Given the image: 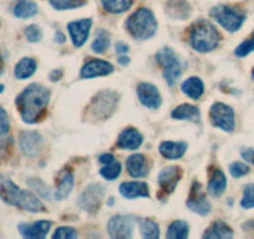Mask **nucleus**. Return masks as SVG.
<instances>
[{"mask_svg":"<svg viewBox=\"0 0 254 239\" xmlns=\"http://www.w3.org/2000/svg\"><path fill=\"white\" fill-rule=\"evenodd\" d=\"M54 40H55V42H59V44H64V42L66 41V36H64V35L62 34L61 31H57L56 34H55Z\"/></svg>","mask_w":254,"mask_h":239,"instance_id":"obj_48","label":"nucleus"},{"mask_svg":"<svg viewBox=\"0 0 254 239\" xmlns=\"http://www.w3.org/2000/svg\"><path fill=\"white\" fill-rule=\"evenodd\" d=\"M118 104V95L113 91H101L89 105V116L94 120H104L113 114Z\"/></svg>","mask_w":254,"mask_h":239,"instance_id":"obj_7","label":"nucleus"},{"mask_svg":"<svg viewBox=\"0 0 254 239\" xmlns=\"http://www.w3.org/2000/svg\"><path fill=\"white\" fill-rule=\"evenodd\" d=\"M143 143V136L140 132L135 128H126L121 132L117 141V146L122 149L134 151L139 148Z\"/></svg>","mask_w":254,"mask_h":239,"instance_id":"obj_18","label":"nucleus"},{"mask_svg":"<svg viewBox=\"0 0 254 239\" xmlns=\"http://www.w3.org/2000/svg\"><path fill=\"white\" fill-rule=\"evenodd\" d=\"M126 27L134 39L148 40L155 35L158 21L150 9L140 7L127 19Z\"/></svg>","mask_w":254,"mask_h":239,"instance_id":"obj_4","label":"nucleus"},{"mask_svg":"<svg viewBox=\"0 0 254 239\" xmlns=\"http://www.w3.org/2000/svg\"><path fill=\"white\" fill-rule=\"evenodd\" d=\"M188 149V143L186 142H173V141H164L159 146V151L165 158L168 159H178L185 154Z\"/></svg>","mask_w":254,"mask_h":239,"instance_id":"obj_22","label":"nucleus"},{"mask_svg":"<svg viewBox=\"0 0 254 239\" xmlns=\"http://www.w3.org/2000/svg\"><path fill=\"white\" fill-rule=\"evenodd\" d=\"M252 51H254V31H253V34L251 35L250 39H247L246 41H243L242 44H241L240 46L236 49L235 54L237 55V56L243 57V56H247V55L251 54Z\"/></svg>","mask_w":254,"mask_h":239,"instance_id":"obj_39","label":"nucleus"},{"mask_svg":"<svg viewBox=\"0 0 254 239\" xmlns=\"http://www.w3.org/2000/svg\"><path fill=\"white\" fill-rule=\"evenodd\" d=\"M248 226L252 227V229H253V232H254V221L253 222H250V223H248Z\"/></svg>","mask_w":254,"mask_h":239,"instance_id":"obj_51","label":"nucleus"},{"mask_svg":"<svg viewBox=\"0 0 254 239\" xmlns=\"http://www.w3.org/2000/svg\"><path fill=\"white\" fill-rule=\"evenodd\" d=\"M166 237L169 239H185L189 237V224L185 221H175L169 226Z\"/></svg>","mask_w":254,"mask_h":239,"instance_id":"obj_30","label":"nucleus"},{"mask_svg":"<svg viewBox=\"0 0 254 239\" xmlns=\"http://www.w3.org/2000/svg\"><path fill=\"white\" fill-rule=\"evenodd\" d=\"M114 70L113 65L108 61L99 59H92L83 65L81 70L82 79H93L97 76H106L112 74Z\"/></svg>","mask_w":254,"mask_h":239,"instance_id":"obj_17","label":"nucleus"},{"mask_svg":"<svg viewBox=\"0 0 254 239\" xmlns=\"http://www.w3.org/2000/svg\"><path fill=\"white\" fill-rule=\"evenodd\" d=\"M51 228V222L36 221L34 223H20L17 231L26 239H44Z\"/></svg>","mask_w":254,"mask_h":239,"instance_id":"obj_16","label":"nucleus"},{"mask_svg":"<svg viewBox=\"0 0 254 239\" xmlns=\"http://www.w3.org/2000/svg\"><path fill=\"white\" fill-rule=\"evenodd\" d=\"M226 187H227V179H226L225 173L220 168L212 169L207 186L208 193L212 197H220L223 194Z\"/></svg>","mask_w":254,"mask_h":239,"instance_id":"obj_23","label":"nucleus"},{"mask_svg":"<svg viewBox=\"0 0 254 239\" xmlns=\"http://www.w3.org/2000/svg\"><path fill=\"white\" fill-rule=\"evenodd\" d=\"M186 206L190 211L195 212L200 216H206L211 212V203L207 201L206 193L198 182H193L189 198L186 201Z\"/></svg>","mask_w":254,"mask_h":239,"instance_id":"obj_11","label":"nucleus"},{"mask_svg":"<svg viewBox=\"0 0 254 239\" xmlns=\"http://www.w3.org/2000/svg\"><path fill=\"white\" fill-rule=\"evenodd\" d=\"M210 15L223 29L230 32L240 30L246 20V14L242 10L230 6V5H218V6L212 7Z\"/></svg>","mask_w":254,"mask_h":239,"instance_id":"obj_5","label":"nucleus"},{"mask_svg":"<svg viewBox=\"0 0 254 239\" xmlns=\"http://www.w3.org/2000/svg\"><path fill=\"white\" fill-rule=\"evenodd\" d=\"M27 184H29L40 197H42V198L45 199H51V191H50L49 187H47L41 179L30 178L27 179Z\"/></svg>","mask_w":254,"mask_h":239,"instance_id":"obj_35","label":"nucleus"},{"mask_svg":"<svg viewBox=\"0 0 254 239\" xmlns=\"http://www.w3.org/2000/svg\"><path fill=\"white\" fill-rule=\"evenodd\" d=\"M10 129V120L9 115L5 111L4 107L0 106V136L9 134Z\"/></svg>","mask_w":254,"mask_h":239,"instance_id":"obj_43","label":"nucleus"},{"mask_svg":"<svg viewBox=\"0 0 254 239\" xmlns=\"http://www.w3.org/2000/svg\"><path fill=\"white\" fill-rule=\"evenodd\" d=\"M138 224L139 229H140V234L143 236V238L156 239L160 236V231H159V226L156 222L151 221V219L139 218Z\"/></svg>","mask_w":254,"mask_h":239,"instance_id":"obj_29","label":"nucleus"},{"mask_svg":"<svg viewBox=\"0 0 254 239\" xmlns=\"http://www.w3.org/2000/svg\"><path fill=\"white\" fill-rule=\"evenodd\" d=\"M230 172L235 178H240L250 173V167L243 162H233L230 164Z\"/></svg>","mask_w":254,"mask_h":239,"instance_id":"obj_40","label":"nucleus"},{"mask_svg":"<svg viewBox=\"0 0 254 239\" xmlns=\"http://www.w3.org/2000/svg\"><path fill=\"white\" fill-rule=\"evenodd\" d=\"M241 206L245 209L254 208V183L247 184V186L245 187V192H243Z\"/></svg>","mask_w":254,"mask_h":239,"instance_id":"obj_36","label":"nucleus"},{"mask_svg":"<svg viewBox=\"0 0 254 239\" xmlns=\"http://www.w3.org/2000/svg\"><path fill=\"white\" fill-rule=\"evenodd\" d=\"M155 57L158 64L163 67L164 79L166 80L168 85L173 86L176 80L183 74V67H181V62L178 55L170 47H164V49L159 50Z\"/></svg>","mask_w":254,"mask_h":239,"instance_id":"obj_6","label":"nucleus"},{"mask_svg":"<svg viewBox=\"0 0 254 239\" xmlns=\"http://www.w3.org/2000/svg\"><path fill=\"white\" fill-rule=\"evenodd\" d=\"M113 161H116V158H114V156L112 153H104L99 157V162H101V163L107 164V163H111V162Z\"/></svg>","mask_w":254,"mask_h":239,"instance_id":"obj_46","label":"nucleus"},{"mask_svg":"<svg viewBox=\"0 0 254 239\" xmlns=\"http://www.w3.org/2000/svg\"><path fill=\"white\" fill-rule=\"evenodd\" d=\"M0 199L9 206L22 211L39 213L45 212V206L36 194L29 189H22L6 177H0Z\"/></svg>","mask_w":254,"mask_h":239,"instance_id":"obj_2","label":"nucleus"},{"mask_svg":"<svg viewBox=\"0 0 254 239\" xmlns=\"http://www.w3.org/2000/svg\"><path fill=\"white\" fill-rule=\"evenodd\" d=\"M136 94L141 104L148 109H158L161 105V96L158 87L149 82H140L136 87Z\"/></svg>","mask_w":254,"mask_h":239,"instance_id":"obj_15","label":"nucleus"},{"mask_svg":"<svg viewBox=\"0 0 254 239\" xmlns=\"http://www.w3.org/2000/svg\"><path fill=\"white\" fill-rule=\"evenodd\" d=\"M122 172V164L119 162L113 161L111 163H107L106 166L101 168V176L104 177L108 181H114L118 178Z\"/></svg>","mask_w":254,"mask_h":239,"instance_id":"obj_33","label":"nucleus"},{"mask_svg":"<svg viewBox=\"0 0 254 239\" xmlns=\"http://www.w3.org/2000/svg\"><path fill=\"white\" fill-rule=\"evenodd\" d=\"M181 90H183L184 94L188 95L192 100H198L205 91V86L198 77H189L188 80L183 82Z\"/></svg>","mask_w":254,"mask_h":239,"instance_id":"obj_26","label":"nucleus"},{"mask_svg":"<svg viewBox=\"0 0 254 239\" xmlns=\"http://www.w3.org/2000/svg\"><path fill=\"white\" fill-rule=\"evenodd\" d=\"M118 62L122 65H128L129 64V57L127 56H121L118 59Z\"/></svg>","mask_w":254,"mask_h":239,"instance_id":"obj_49","label":"nucleus"},{"mask_svg":"<svg viewBox=\"0 0 254 239\" xmlns=\"http://www.w3.org/2000/svg\"><path fill=\"white\" fill-rule=\"evenodd\" d=\"M119 192L124 198L134 199L138 197H149V186L145 182H123L119 187Z\"/></svg>","mask_w":254,"mask_h":239,"instance_id":"obj_19","label":"nucleus"},{"mask_svg":"<svg viewBox=\"0 0 254 239\" xmlns=\"http://www.w3.org/2000/svg\"><path fill=\"white\" fill-rule=\"evenodd\" d=\"M4 90H5V86L2 84H0V94H1V92L4 91Z\"/></svg>","mask_w":254,"mask_h":239,"instance_id":"obj_50","label":"nucleus"},{"mask_svg":"<svg viewBox=\"0 0 254 239\" xmlns=\"http://www.w3.org/2000/svg\"><path fill=\"white\" fill-rule=\"evenodd\" d=\"M12 138L9 134H5V136H0V161L7 158L12 149Z\"/></svg>","mask_w":254,"mask_h":239,"instance_id":"obj_38","label":"nucleus"},{"mask_svg":"<svg viewBox=\"0 0 254 239\" xmlns=\"http://www.w3.org/2000/svg\"><path fill=\"white\" fill-rule=\"evenodd\" d=\"M12 14L17 19H29L35 16L39 11L36 2L32 0H17L12 6Z\"/></svg>","mask_w":254,"mask_h":239,"instance_id":"obj_24","label":"nucleus"},{"mask_svg":"<svg viewBox=\"0 0 254 239\" xmlns=\"http://www.w3.org/2000/svg\"><path fill=\"white\" fill-rule=\"evenodd\" d=\"M128 50H129V46L126 44V42L118 41L116 44V51L118 52V54H126V52H128Z\"/></svg>","mask_w":254,"mask_h":239,"instance_id":"obj_45","label":"nucleus"},{"mask_svg":"<svg viewBox=\"0 0 254 239\" xmlns=\"http://www.w3.org/2000/svg\"><path fill=\"white\" fill-rule=\"evenodd\" d=\"M233 232L230 226L222 221L215 222L211 224L210 228L205 232L203 238H221V239H228L232 238Z\"/></svg>","mask_w":254,"mask_h":239,"instance_id":"obj_27","label":"nucleus"},{"mask_svg":"<svg viewBox=\"0 0 254 239\" xmlns=\"http://www.w3.org/2000/svg\"><path fill=\"white\" fill-rule=\"evenodd\" d=\"M25 36H26L27 41L30 42H37L41 40L42 37V31L37 25L32 24L25 29Z\"/></svg>","mask_w":254,"mask_h":239,"instance_id":"obj_41","label":"nucleus"},{"mask_svg":"<svg viewBox=\"0 0 254 239\" xmlns=\"http://www.w3.org/2000/svg\"><path fill=\"white\" fill-rule=\"evenodd\" d=\"M169 11L174 15L175 17H181L180 12H183L184 17L188 16L189 12H190V7H189V4L184 0H178V1H174L173 4L170 5V10Z\"/></svg>","mask_w":254,"mask_h":239,"instance_id":"obj_37","label":"nucleus"},{"mask_svg":"<svg viewBox=\"0 0 254 239\" xmlns=\"http://www.w3.org/2000/svg\"><path fill=\"white\" fill-rule=\"evenodd\" d=\"M252 79H253V81H254V69H253V71H252Z\"/></svg>","mask_w":254,"mask_h":239,"instance_id":"obj_52","label":"nucleus"},{"mask_svg":"<svg viewBox=\"0 0 254 239\" xmlns=\"http://www.w3.org/2000/svg\"><path fill=\"white\" fill-rule=\"evenodd\" d=\"M73 174L68 169H64L61 173L59 174V181H57L56 193H55V198L57 201H64L67 197L71 194L72 188H73Z\"/></svg>","mask_w":254,"mask_h":239,"instance_id":"obj_21","label":"nucleus"},{"mask_svg":"<svg viewBox=\"0 0 254 239\" xmlns=\"http://www.w3.org/2000/svg\"><path fill=\"white\" fill-rule=\"evenodd\" d=\"M50 102V91L42 85L30 84L16 96L15 104L25 123H36L46 112Z\"/></svg>","mask_w":254,"mask_h":239,"instance_id":"obj_1","label":"nucleus"},{"mask_svg":"<svg viewBox=\"0 0 254 239\" xmlns=\"http://www.w3.org/2000/svg\"><path fill=\"white\" fill-rule=\"evenodd\" d=\"M92 26L91 19H81L76 21H71L67 24L69 36H71L72 42L76 47H81L86 44L87 39L89 36V30Z\"/></svg>","mask_w":254,"mask_h":239,"instance_id":"obj_14","label":"nucleus"},{"mask_svg":"<svg viewBox=\"0 0 254 239\" xmlns=\"http://www.w3.org/2000/svg\"><path fill=\"white\" fill-rule=\"evenodd\" d=\"M211 122L215 127L223 129V131L232 132L236 127L235 111L228 105L222 102H216L212 105L210 111Z\"/></svg>","mask_w":254,"mask_h":239,"instance_id":"obj_8","label":"nucleus"},{"mask_svg":"<svg viewBox=\"0 0 254 239\" xmlns=\"http://www.w3.org/2000/svg\"><path fill=\"white\" fill-rule=\"evenodd\" d=\"M127 169H128L129 174L134 178H141L148 174V161H146L145 156L141 153L131 154L127 159Z\"/></svg>","mask_w":254,"mask_h":239,"instance_id":"obj_20","label":"nucleus"},{"mask_svg":"<svg viewBox=\"0 0 254 239\" xmlns=\"http://www.w3.org/2000/svg\"><path fill=\"white\" fill-rule=\"evenodd\" d=\"M173 119L176 120H189V121H197L200 119V111L196 106H192L190 104H184L176 107L171 112Z\"/></svg>","mask_w":254,"mask_h":239,"instance_id":"obj_28","label":"nucleus"},{"mask_svg":"<svg viewBox=\"0 0 254 239\" xmlns=\"http://www.w3.org/2000/svg\"><path fill=\"white\" fill-rule=\"evenodd\" d=\"M77 232L74 228H71V227H60V228L56 229V232L54 233L52 238L55 239H72L76 238Z\"/></svg>","mask_w":254,"mask_h":239,"instance_id":"obj_42","label":"nucleus"},{"mask_svg":"<svg viewBox=\"0 0 254 239\" xmlns=\"http://www.w3.org/2000/svg\"><path fill=\"white\" fill-rule=\"evenodd\" d=\"M104 196V187L99 183L91 184L79 196L78 204L82 209L89 213H96L101 207V202Z\"/></svg>","mask_w":254,"mask_h":239,"instance_id":"obj_10","label":"nucleus"},{"mask_svg":"<svg viewBox=\"0 0 254 239\" xmlns=\"http://www.w3.org/2000/svg\"><path fill=\"white\" fill-rule=\"evenodd\" d=\"M37 67L36 60L32 59V57H22L16 65H15L14 69V76L17 80H25L31 77L35 74Z\"/></svg>","mask_w":254,"mask_h":239,"instance_id":"obj_25","label":"nucleus"},{"mask_svg":"<svg viewBox=\"0 0 254 239\" xmlns=\"http://www.w3.org/2000/svg\"><path fill=\"white\" fill-rule=\"evenodd\" d=\"M189 40L196 51L208 52L220 45L221 35L215 25L207 20H200L191 26Z\"/></svg>","mask_w":254,"mask_h":239,"instance_id":"obj_3","label":"nucleus"},{"mask_svg":"<svg viewBox=\"0 0 254 239\" xmlns=\"http://www.w3.org/2000/svg\"><path fill=\"white\" fill-rule=\"evenodd\" d=\"M134 0H101L104 10L112 14H122L133 5Z\"/></svg>","mask_w":254,"mask_h":239,"instance_id":"obj_31","label":"nucleus"},{"mask_svg":"<svg viewBox=\"0 0 254 239\" xmlns=\"http://www.w3.org/2000/svg\"><path fill=\"white\" fill-rule=\"evenodd\" d=\"M111 45V35L106 30L101 29L96 32L93 42H92V50L97 54H103Z\"/></svg>","mask_w":254,"mask_h":239,"instance_id":"obj_32","label":"nucleus"},{"mask_svg":"<svg viewBox=\"0 0 254 239\" xmlns=\"http://www.w3.org/2000/svg\"><path fill=\"white\" fill-rule=\"evenodd\" d=\"M107 229L112 238L128 239L131 238L134 229V219L131 216H114L109 219Z\"/></svg>","mask_w":254,"mask_h":239,"instance_id":"obj_9","label":"nucleus"},{"mask_svg":"<svg viewBox=\"0 0 254 239\" xmlns=\"http://www.w3.org/2000/svg\"><path fill=\"white\" fill-rule=\"evenodd\" d=\"M61 76H62L61 70H54V71L50 74V79H51V81H59V80L61 79Z\"/></svg>","mask_w":254,"mask_h":239,"instance_id":"obj_47","label":"nucleus"},{"mask_svg":"<svg viewBox=\"0 0 254 239\" xmlns=\"http://www.w3.org/2000/svg\"><path fill=\"white\" fill-rule=\"evenodd\" d=\"M241 154H242V157L246 159V161L254 164V149L245 148V149H242Z\"/></svg>","mask_w":254,"mask_h":239,"instance_id":"obj_44","label":"nucleus"},{"mask_svg":"<svg viewBox=\"0 0 254 239\" xmlns=\"http://www.w3.org/2000/svg\"><path fill=\"white\" fill-rule=\"evenodd\" d=\"M19 146L25 156L35 157L42 148V136L36 131L20 132Z\"/></svg>","mask_w":254,"mask_h":239,"instance_id":"obj_12","label":"nucleus"},{"mask_svg":"<svg viewBox=\"0 0 254 239\" xmlns=\"http://www.w3.org/2000/svg\"><path fill=\"white\" fill-rule=\"evenodd\" d=\"M183 177V169L178 166H170L164 168L163 171L159 173L158 182L160 186L161 192L164 194L173 193L174 189L178 186L179 181Z\"/></svg>","mask_w":254,"mask_h":239,"instance_id":"obj_13","label":"nucleus"},{"mask_svg":"<svg viewBox=\"0 0 254 239\" xmlns=\"http://www.w3.org/2000/svg\"><path fill=\"white\" fill-rule=\"evenodd\" d=\"M50 4L56 10H69L82 6L87 2V0H49Z\"/></svg>","mask_w":254,"mask_h":239,"instance_id":"obj_34","label":"nucleus"}]
</instances>
